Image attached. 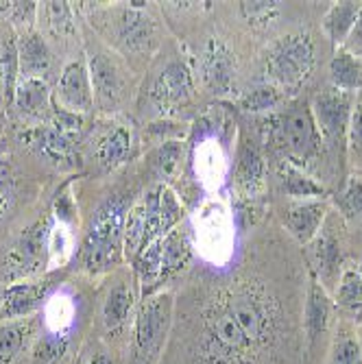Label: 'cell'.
I'll use <instances>...</instances> for the list:
<instances>
[{
    "label": "cell",
    "mask_w": 362,
    "mask_h": 364,
    "mask_svg": "<svg viewBox=\"0 0 362 364\" xmlns=\"http://www.w3.org/2000/svg\"><path fill=\"white\" fill-rule=\"evenodd\" d=\"M171 336L161 364H292L299 355L290 310L255 277L194 292Z\"/></svg>",
    "instance_id": "obj_1"
},
{
    "label": "cell",
    "mask_w": 362,
    "mask_h": 364,
    "mask_svg": "<svg viewBox=\"0 0 362 364\" xmlns=\"http://www.w3.org/2000/svg\"><path fill=\"white\" fill-rule=\"evenodd\" d=\"M260 124L265 144L282 151L284 159L297 164V166L306 168L321 155L323 138L308 98H294L284 107V112L262 116Z\"/></svg>",
    "instance_id": "obj_2"
},
{
    "label": "cell",
    "mask_w": 362,
    "mask_h": 364,
    "mask_svg": "<svg viewBox=\"0 0 362 364\" xmlns=\"http://www.w3.org/2000/svg\"><path fill=\"white\" fill-rule=\"evenodd\" d=\"M175 325V294L159 290L138 301L131 323V345L127 364H161Z\"/></svg>",
    "instance_id": "obj_3"
},
{
    "label": "cell",
    "mask_w": 362,
    "mask_h": 364,
    "mask_svg": "<svg viewBox=\"0 0 362 364\" xmlns=\"http://www.w3.org/2000/svg\"><path fill=\"white\" fill-rule=\"evenodd\" d=\"M127 203L122 196H110L92 216L85 240L81 245V264L90 275H103L124 259V220Z\"/></svg>",
    "instance_id": "obj_4"
},
{
    "label": "cell",
    "mask_w": 362,
    "mask_h": 364,
    "mask_svg": "<svg viewBox=\"0 0 362 364\" xmlns=\"http://www.w3.org/2000/svg\"><path fill=\"white\" fill-rule=\"evenodd\" d=\"M90 24L124 55H153L159 46V33L155 20L144 9H134L127 3L96 9Z\"/></svg>",
    "instance_id": "obj_5"
},
{
    "label": "cell",
    "mask_w": 362,
    "mask_h": 364,
    "mask_svg": "<svg viewBox=\"0 0 362 364\" xmlns=\"http://www.w3.org/2000/svg\"><path fill=\"white\" fill-rule=\"evenodd\" d=\"M267 83L280 92L299 90L312 75L316 63V46L308 31H292L277 38L262 57Z\"/></svg>",
    "instance_id": "obj_6"
},
{
    "label": "cell",
    "mask_w": 362,
    "mask_h": 364,
    "mask_svg": "<svg viewBox=\"0 0 362 364\" xmlns=\"http://www.w3.org/2000/svg\"><path fill=\"white\" fill-rule=\"evenodd\" d=\"M55 218L53 214L40 216L31 223L14 242L5 259V277L11 282H22L33 275H40L48 267V240Z\"/></svg>",
    "instance_id": "obj_7"
},
{
    "label": "cell",
    "mask_w": 362,
    "mask_h": 364,
    "mask_svg": "<svg viewBox=\"0 0 362 364\" xmlns=\"http://www.w3.org/2000/svg\"><path fill=\"white\" fill-rule=\"evenodd\" d=\"M353 103H356V94L336 90L332 85L314 96L310 107L323 142H327L334 149L347 151V129H349Z\"/></svg>",
    "instance_id": "obj_8"
},
{
    "label": "cell",
    "mask_w": 362,
    "mask_h": 364,
    "mask_svg": "<svg viewBox=\"0 0 362 364\" xmlns=\"http://www.w3.org/2000/svg\"><path fill=\"white\" fill-rule=\"evenodd\" d=\"M336 318V306L332 294L325 290L319 277L308 271V288H306V301L302 310V332L306 345V364H312V355L319 343L330 334V329Z\"/></svg>",
    "instance_id": "obj_9"
},
{
    "label": "cell",
    "mask_w": 362,
    "mask_h": 364,
    "mask_svg": "<svg viewBox=\"0 0 362 364\" xmlns=\"http://www.w3.org/2000/svg\"><path fill=\"white\" fill-rule=\"evenodd\" d=\"M192 98H194V79L183 61H171L169 65H164L149 92V101L161 114L183 109L186 105L192 103Z\"/></svg>",
    "instance_id": "obj_10"
},
{
    "label": "cell",
    "mask_w": 362,
    "mask_h": 364,
    "mask_svg": "<svg viewBox=\"0 0 362 364\" xmlns=\"http://www.w3.org/2000/svg\"><path fill=\"white\" fill-rule=\"evenodd\" d=\"M199 73H201L203 85L214 96H229L236 90V75H238L236 53L223 40L210 38L199 59Z\"/></svg>",
    "instance_id": "obj_11"
},
{
    "label": "cell",
    "mask_w": 362,
    "mask_h": 364,
    "mask_svg": "<svg viewBox=\"0 0 362 364\" xmlns=\"http://www.w3.org/2000/svg\"><path fill=\"white\" fill-rule=\"evenodd\" d=\"M87 70L94 90V101L103 107H116L127 94V73L120 61L107 50H94L87 55Z\"/></svg>",
    "instance_id": "obj_12"
},
{
    "label": "cell",
    "mask_w": 362,
    "mask_h": 364,
    "mask_svg": "<svg viewBox=\"0 0 362 364\" xmlns=\"http://www.w3.org/2000/svg\"><path fill=\"white\" fill-rule=\"evenodd\" d=\"M55 282L44 277L40 282H14L3 290V304H0V323L7 321H22L36 316L44 310L46 301L50 299V292Z\"/></svg>",
    "instance_id": "obj_13"
},
{
    "label": "cell",
    "mask_w": 362,
    "mask_h": 364,
    "mask_svg": "<svg viewBox=\"0 0 362 364\" xmlns=\"http://www.w3.org/2000/svg\"><path fill=\"white\" fill-rule=\"evenodd\" d=\"M53 101L55 105L81 116L94 109V90L90 81L87 63L83 59H75L63 65Z\"/></svg>",
    "instance_id": "obj_14"
},
{
    "label": "cell",
    "mask_w": 362,
    "mask_h": 364,
    "mask_svg": "<svg viewBox=\"0 0 362 364\" xmlns=\"http://www.w3.org/2000/svg\"><path fill=\"white\" fill-rule=\"evenodd\" d=\"M308 259H310L308 271H312L319 277V282L325 286V290L330 292V288L339 284L343 273V247L334 231L327 229V220L319 231V236L308 245Z\"/></svg>",
    "instance_id": "obj_15"
},
{
    "label": "cell",
    "mask_w": 362,
    "mask_h": 364,
    "mask_svg": "<svg viewBox=\"0 0 362 364\" xmlns=\"http://www.w3.org/2000/svg\"><path fill=\"white\" fill-rule=\"evenodd\" d=\"M22 140L40 155H44L55 166H75L79 161V151H77V140L65 136L63 131L55 129L50 122L48 124H38L22 134Z\"/></svg>",
    "instance_id": "obj_16"
},
{
    "label": "cell",
    "mask_w": 362,
    "mask_h": 364,
    "mask_svg": "<svg viewBox=\"0 0 362 364\" xmlns=\"http://www.w3.org/2000/svg\"><path fill=\"white\" fill-rule=\"evenodd\" d=\"M136 292L129 282H116L101 304V325L107 338H118L124 334L129 323H134L136 316Z\"/></svg>",
    "instance_id": "obj_17"
},
{
    "label": "cell",
    "mask_w": 362,
    "mask_h": 364,
    "mask_svg": "<svg viewBox=\"0 0 362 364\" xmlns=\"http://www.w3.org/2000/svg\"><path fill=\"white\" fill-rule=\"evenodd\" d=\"M327 220L325 198H310V201H292L282 216L288 234L299 245H310Z\"/></svg>",
    "instance_id": "obj_18"
},
{
    "label": "cell",
    "mask_w": 362,
    "mask_h": 364,
    "mask_svg": "<svg viewBox=\"0 0 362 364\" xmlns=\"http://www.w3.org/2000/svg\"><path fill=\"white\" fill-rule=\"evenodd\" d=\"M236 188L240 196L255 198L267 186V159L260 146L247 136L240 138V146L236 153Z\"/></svg>",
    "instance_id": "obj_19"
},
{
    "label": "cell",
    "mask_w": 362,
    "mask_h": 364,
    "mask_svg": "<svg viewBox=\"0 0 362 364\" xmlns=\"http://www.w3.org/2000/svg\"><path fill=\"white\" fill-rule=\"evenodd\" d=\"M131 149H134V134L131 129L122 122L110 124L96 140L94 146V159L101 166L103 173H112L120 168L129 159Z\"/></svg>",
    "instance_id": "obj_20"
},
{
    "label": "cell",
    "mask_w": 362,
    "mask_h": 364,
    "mask_svg": "<svg viewBox=\"0 0 362 364\" xmlns=\"http://www.w3.org/2000/svg\"><path fill=\"white\" fill-rule=\"evenodd\" d=\"M194 257L192 249V236L186 227H175L171 234L161 238V275H159V288L164 290V284L179 277Z\"/></svg>",
    "instance_id": "obj_21"
},
{
    "label": "cell",
    "mask_w": 362,
    "mask_h": 364,
    "mask_svg": "<svg viewBox=\"0 0 362 364\" xmlns=\"http://www.w3.org/2000/svg\"><path fill=\"white\" fill-rule=\"evenodd\" d=\"M18 61H20V79H44V75L50 70L53 53L42 33L36 28L22 31L18 40Z\"/></svg>",
    "instance_id": "obj_22"
},
{
    "label": "cell",
    "mask_w": 362,
    "mask_h": 364,
    "mask_svg": "<svg viewBox=\"0 0 362 364\" xmlns=\"http://www.w3.org/2000/svg\"><path fill=\"white\" fill-rule=\"evenodd\" d=\"M277 179L282 192L292 201H310V198H325L327 190L321 181H316L306 168L297 166L288 159H282L277 166Z\"/></svg>",
    "instance_id": "obj_23"
},
{
    "label": "cell",
    "mask_w": 362,
    "mask_h": 364,
    "mask_svg": "<svg viewBox=\"0 0 362 364\" xmlns=\"http://www.w3.org/2000/svg\"><path fill=\"white\" fill-rule=\"evenodd\" d=\"M14 105L22 116L46 118L53 114V92L46 79H20L16 87Z\"/></svg>",
    "instance_id": "obj_24"
},
{
    "label": "cell",
    "mask_w": 362,
    "mask_h": 364,
    "mask_svg": "<svg viewBox=\"0 0 362 364\" xmlns=\"http://www.w3.org/2000/svg\"><path fill=\"white\" fill-rule=\"evenodd\" d=\"M360 11H362L360 0L358 3L356 0H343V3H334L323 16L321 31H323V36L330 40V44L336 46V50L345 46L349 33L353 31V26L358 22Z\"/></svg>",
    "instance_id": "obj_25"
},
{
    "label": "cell",
    "mask_w": 362,
    "mask_h": 364,
    "mask_svg": "<svg viewBox=\"0 0 362 364\" xmlns=\"http://www.w3.org/2000/svg\"><path fill=\"white\" fill-rule=\"evenodd\" d=\"M38 336V321L22 318L0 323V364H14L22 351L36 341Z\"/></svg>",
    "instance_id": "obj_26"
},
{
    "label": "cell",
    "mask_w": 362,
    "mask_h": 364,
    "mask_svg": "<svg viewBox=\"0 0 362 364\" xmlns=\"http://www.w3.org/2000/svg\"><path fill=\"white\" fill-rule=\"evenodd\" d=\"M334 306L345 321L362 325V279L356 267H343L341 279L334 288Z\"/></svg>",
    "instance_id": "obj_27"
},
{
    "label": "cell",
    "mask_w": 362,
    "mask_h": 364,
    "mask_svg": "<svg viewBox=\"0 0 362 364\" xmlns=\"http://www.w3.org/2000/svg\"><path fill=\"white\" fill-rule=\"evenodd\" d=\"M73 353V336L40 329L31 347L33 364H65Z\"/></svg>",
    "instance_id": "obj_28"
},
{
    "label": "cell",
    "mask_w": 362,
    "mask_h": 364,
    "mask_svg": "<svg viewBox=\"0 0 362 364\" xmlns=\"http://www.w3.org/2000/svg\"><path fill=\"white\" fill-rule=\"evenodd\" d=\"M325 364H362V341L353 323L341 321L336 325Z\"/></svg>",
    "instance_id": "obj_29"
},
{
    "label": "cell",
    "mask_w": 362,
    "mask_h": 364,
    "mask_svg": "<svg viewBox=\"0 0 362 364\" xmlns=\"http://www.w3.org/2000/svg\"><path fill=\"white\" fill-rule=\"evenodd\" d=\"M330 81L332 87L349 94L362 90V59L353 57L345 48H339L330 61Z\"/></svg>",
    "instance_id": "obj_30"
},
{
    "label": "cell",
    "mask_w": 362,
    "mask_h": 364,
    "mask_svg": "<svg viewBox=\"0 0 362 364\" xmlns=\"http://www.w3.org/2000/svg\"><path fill=\"white\" fill-rule=\"evenodd\" d=\"M284 92H280L275 85L271 83H260L253 90L245 92L238 98V107L247 114H273V109H277L284 103Z\"/></svg>",
    "instance_id": "obj_31"
},
{
    "label": "cell",
    "mask_w": 362,
    "mask_h": 364,
    "mask_svg": "<svg viewBox=\"0 0 362 364\" xmlns=\"http://www.w3.org/2000/svg\"><path fill=\"white\" fill-rule=\"evenodd\" d=\"M18 81H20L18 44H16V38H7L3 46H0V83H3V94H5L7 105L14 103Z\"/></svg>",
    "instance_id": "obj_32"
},
{
    "label": "cell",
    "mask_w": 362,
    "mask_h": 364,
    "mask_svg": "<svg viewBox=\"0 0 362 364\" xmlns=\"http://www.w3.org/2000/svg\"><path fill=\"white\" fill-rule=\"evenodd\" d=\"M282 3L277 0H245L238 3V11L251 28H269L282 14Z\"/></svg>",
    "instance_id": "obj_33"
},
{
    "label": "cell",
    "mask_w": 362,
    "mask_h": 364,
    "mask_svg": "<svg viewBox=\"0 0 362 364\" xmlns=\"http://www.w3.org/2000/svg\"><path fill=\"white\" fill-rule=\"evenodd\" d=\"M181 153H183V146L177 140L157 144V149L151 153V166H153L157 179H161V181L171 179L177 173L179 161H181Z\"/></svg>",
    "instance_id": "obj_34"
},
{
    "label": "cell",
    "mask_w": 362,
    "mask_h": 364,
    "mask_svg": "<svg viewBox=\"0 0 362 364\" xmlns=\"http://www.w3.org/2000/svg\"><path fill=\"white\" fill-rule=\"evenodd\" d=\"M334 203L347 220L362 218V175H353L334 194Z\"/></svg>",
    "instance_id": "obj_35"
},
{
    "label": "cell",
    "mask_w": 362,
    "mask_h": 364,
    "mask_svg": "<svg viewBox=\"0 0 362 364\" xmlns=\"http://www.w3.org/2000/svg\"><path fill=\"white\" fill-rule=\"evenodd\" d=\"M73 179L70 177L68 181H63L53 198V218L55 223L63 225V227H68L73 231V227L79 223V214H77V201H75V196L70 192V186H73Z\"/></svg>",
    "instance_id": "obj_36"
},
{
    "label": "cell",
    "mask_w": 362,
    "mask_h": 364,
    "mask_svg": "<svg viewBox=\"0 0 362 364\" xmlns=\"http://www.w3.org/2000/svg\"><path fill=\"white\" fill-rule=\"evenodd\" d=\"M44 11H46L48 26L57 38L77 36V22L70 3H44Z\"/></svg>",
    "instance_id": "obj_37"
},
{
    "label": "cell",
    "mask_w": 362,
    "mask_h": 364,
    "mask_svg": "<svg viewBox=\"0 0 362 364\" xmlns=\"http://www.w3.org/2000/svg\"><path fill=\"white\" fill-rule=\"evenodd\" d=\"M159 218H161V231H164V236L171 234V231L175 227H179L181 220H183V208L179 203L177 194L169 186L161 188V196H159Z\"/></svg>",
    "instance_id": "obj_38"
},
{
    "label": "cell",
    "mask_w": 362,
    "mask_h": 364,
    "mask_svg": "<svg viewBox=\"0 0 362 364\" xmlns=\"http://www.w3.org/2000/svg\"><path fill=\"white\" fill-rule=\"evenodd\" d=\"M347 153L353 168H362V94L353 103V112L347 129Z\"/></svg>",
    "instance_id": "obj_39"
},
{
    "label": "cell",
    "mask_w": 362,
    "mask_h": 364,
    "mask_svg": "<svg viewBox=\"0 0 362 364\" xmlns=\"http://www.w3.org/2000/svg\"><path fill=\"white\" fill-rule=\"evenodd\" d=\"M147 131H149L151 136L157 138L159 144H161V142H171V140L181 142V138L188 134V124H183V122H173L171 118H161V120H157V122H151V124L147 127Z\"/></svg>",
    "instance_id": "obj_40"
},
{
    "label": "cell",
    "mask_w": 362,
    "mask_h": 364,
    "mask_svg": "<svg viewBox=\"0 0 362 364\" xmlns=\"http://www.w3.org/2000/svg\"><path fill=\"white\" fill-rule=\"evenodd\" d=\"M16 198V177L9 168L7 159H0V218L11 208Z\"/></svg>",
    "instance_id": "obj_41"
},
{
    "label": "cell",
    "mask_w": 362,
    "mask_h": 364,
    "mask_svg": "<svg viewBox=\"0 0 362 364\" xmlns=\"http://www.w3.org/2000/svg\"><path fill=\"white\" fill-rule=\"evenodd\" d=\"M9 16H11L14 24L20 28V33L31 31L33 22H36V16H38V3H14Z\"/></svg>",
    "instance_id": "obj_42"
},
{
    "label": "cell",
    "mask_w": 362,
    "mask_h": 364,
    "mask_svg": "<svg viewBox=\"0 0 362 364\" xmlns=\"http://www.w3.org/2000/svg\"><path fill=\"white\" fill-rule=\"evenodd\" d=\"M343 48H345L347 53H351L353 57L362 59V11H360L358 22H356L353 31L349 33V38H347V42H345Z\"/></svg>",
    "instance_id": "obj_43"
},
{
    "label": "cell",
    "mask_w": 362,
    "mask_h": 364,
    "mask_svg": "<svg viewBox=\"0 0 362 364\" xmlns=\"http://www.w3.org/2000/svg\"><path fill=\"white\" fill-rule=\"evenodd\" d=\"M85 364H116V362L107 351H92Z\"/></svg>",
    "instance_id": "obj_44"
},
{
    "label": "cell",
    "mask_w": 362,
    "mask_h": 364,
    "mask_svg": "<svg viewBox=\"0 0 362 364\" xmlns=\"http://www.w3.org/2000/svg\"><path fill=\"white\" fill-rule=\"evenodd\" d=\"M356 271H358V275H360V279H362V259L358 262V267H356Z\"/></svg>",
    "instance_id": "obj_45"
},
{
    "label": "cell",
    "mask_w": 362,
    "mask_h": 364,
    "mask_svg": "<svg viewBox=\"0 0 362 364\" xmlns=\"http://www.w3.org/2000/svg\"><path fill=\"white\" fill-rule=\"evenodd\" d=\"M0 304H3V292H0Z\"/></svg>",
    "instance_id": "obj_46"
}]
</instances>
